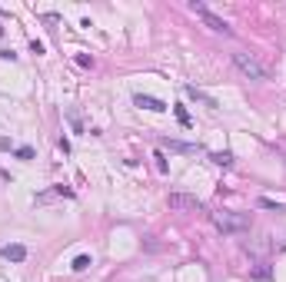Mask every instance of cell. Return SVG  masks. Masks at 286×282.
<instances>
[{
    "instance_id": "1",
    "label": "cell",
    "mask_w": 286,
    "mask_h": 282,
    "mask_svg": "<svg viewBox=\"0 0 286 282\" xmlns=\"http://www.w3.org/2000/svg\"><path fill=\"white\" fill-rule=\"evenodd\" d=\"M213 226L223 232V236H236V232H246L250 229V216L246 213H230V209H220V213L210 216Z\"/></svg>"
},
{
    "instance_id": "2",
    "label": "cell",
    "mask_w": 286,
    "mask_h": 282,
    "mask_svg": "<svg viewBox=\"0 0 286 282\" xmlns=\"http://www.w3.org/2000/svg\"><path fill=\"white\" fill-rule=\"evenodd\" d=\"M233 67L240 70L246 80H253V83H260V80H266V67H263L256 56H250V53H243V50H236L233 53Z\"/></svg>"
},
{
    "instance_id": "3",
    "label": "cell",
    "mask_w": 286,
    "mask_h": 282,
    "mask_svg": "<svg viewBox=\"0 0 286 282\" xmlns=\"http://www.w3.org/2000/svg\"><path fill=\"white\" fill-rule=\"evenodd\" d=\"M190 10L197 13V17L203 20V24L210 27L213 33H223V37H230V33H233V30H230V24H226V20H223V17H216V13H213L206 4H197V0H193V4H190Z\"/></svg>"
},
{
    "instance_id": "4",
    "label": "cell",
    "mask_w": 286,
    "mask_h": 282,
    "mask_svg": "<svg viewBox=\"0 0 286 282\" xmlns=\"http://www.w3.org/2000/svg\"><path fill=\"white\" fill-rule=\"evenodd\" d=\"M170 209H180V213H203V203L197 196H186V193H170Z\"/></svg>"
},
{
    "instance_id": "5",
    "label": "cell",
    "mask_w": 286,
    "mask_h": 282,
    "mask_svg": "<svg viewBox=\"0 0 286 282\" xmlns=\"http://www.w3.org/2000/svg\"><path fill=\"white\" fill-rule=\"evenodd\" d=\"M134 103H137L140 110H153V113H163V110H166V103H163V100H157V96H146V93H137V96H134Z\"/></svg>"
},
{
    "instance_id": "6",
    "label": "cell",
    "mask_w": 286,
    "mask_h": 282,
    "mask_svg": "<svg viewBox=\"0 0 286 282\" xmlns=\"http://www.w3.org/2000/svg\"><path fill=\"white\" fill-rule=\"evenodd\" d=\"M0 252H4V259H7V263H24V259H27V246H20V243L4 246Z\"/></svg>"
},
{
    "instance_id": "7",
    "label": "cell",
    "mask_w": 286,
    "mask_h": 282,
    "mask_svg": "<svg viewBox=\"0 0 286 282\" xmlns=\"http://www.w3.org/2000/svg\"><path fill=\"white\" fill-rule=\"evenodd\" d=\"M163 146H170L173 153H197V146H190V143H180V139H166Z\"/></svg>"
},
{
    "instance_id": "8",
    "label": "cell",
    "mask_w": 286,
    "mask_h": 282,
    "mask_svg": "<svg viewBox=\"0 0 286 282\" xmlns=\"http://www.w3.org/2000/svg\"><path fill=\"white\" fill-rule=\"evenodd\" d=\"M186 93H190V96H193V100H200V103H206V107H216V100H213V96H206V93H200V90H197V87H186Z\"/></svg>"
},
{
    "instance_id": "9",
    "label": "cell",
    "mask_w": 286,
    "mask_h": 282,
    "mask_svg": "<svg viewBox=\"0 0 286 282\" xmlns=\"http://www.w3.org/2000/svg\"><path fill=\"white\" fill-rule=\"evenodd\" d=\"M90 266H93V263H90V256H77L73 259V272H83V269H90Z\"/></svg>"
},
{
    "instance_id": "10",
    "label": "cell",
    "mask_w": 286,
    "mask_h": 282,
    "mask_svg": "<svg viewBox=\"0 0 286 282\" xmlns=\"http://www.w3.org/2000/svg\"><path fill=\"white\" fill-rule=\"evenodd\" d=\"M213 163H220V166H230V163H233V153H213Z\"/></svg>"
},
{
    "instance_id": "11",
    "label": "cell",
    "mask_w": 286,
    "mask_h": 282,
    "mask_svg": "<svg viewBox=\"0 0 286 282\" xmlns=\"http://www.w3.org/2000/svg\"><path fill=\"white\" fill-rule=\"evenodd\" d=\"M67 119H70V126H73V133H83V123H80V116H77V113L70 110L67 113Z\"/></svg>"
},
{
    "instance_id": "12",
    "label": "cell",
    "mask_w": 286,
    "mask_h": 282,
    "mask_svg": "<svg viewBox=\"0 0 286 282\" xmlns=\"http://www.w3.org/2000/svg\"><path fill=\"white\" fill-rule=\"evenodd\" d=\"M17 159H33V150H30V146H20V150H17Z\"/></svg>"
}]
</instances>
